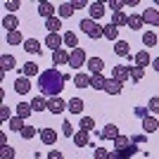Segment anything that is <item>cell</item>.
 I'll list each match as a JSON object with an SVG mask.
<instances>
[{
  "label": "cell",
  "mask_w": 159,
  "mask_h": 159,
  "mask_svg": "<svg viewBox=\"0 0 159 159\" xmlns=\"http://www.w3.org/2000/svg\"><path fill=\"white\" fill-rule=\"evenodd\" d=\"M66 81H69V74H62L60 69L50 66V69H45V71H40L38 88H40V93L45 95V98H60L62 88L66 86Z\"/></svg>",
  "instance_id": "cell-1"
},
{
  "label": "cell",
  "mask_w": 159,
  "mask_h": 159,
  "mask_svg": "<svg viewBox=\"0 0 159 159\" xmlns=\"http://www.w3.org/2000/svg\"><path fill=\"white\" fill-rule=\"evenodd\" d=\"M114 150L121 152V157H124V159H131L133 154L138 152V145H135L128 135H119V138L114 140Z\"/></svg>",
  "instance_id": "cell-2"
},
{
  "label": "cell",
  "mask_w": 159,
  "mask_h": 159,
  "mask_svg": "<svg viewBox=\"0 0 159 159\" xmlns=\"http://www.w3.org/2000/svg\"><path fill=\"white\" fill-rule=\"evenodd\" d=\"M79 29H81L83 33H86L88 38H93V40H98V38H105V26H100L98 21H93L90 17H86V19H81Z\"/></svg>",
  "instance_id": "cell-3"
},
{
  "label": "cell",
  "mask_w": 159,
  "mask_h": 159,
  "mask_svg": "<svg viewBox=\"0 0 159 159\" xmlns=\"http://www.w3.org/2000/svg\"><path fill=\"white\" fill-rule=\"evenodd\" d=\"M86 64H88V60H86V50H83V48H76V50H71V57H69V66L79 71L81 66H86Z\"/></svg>",
  "instance_id": "cell-4"
},
{
  "label": "cell",
  "mask_w": 159,
  "mask_h": 159,
  "mask_svg": "<svg viewBox=\"0 0 159 159\" xmlns=\"http://www.w3.org/2000/svg\"><path fill=\"white\" fill-rule=\"evenodd\" d=\"M62 45H64V36H60V33H45V48L48 50L57 52V50H62Z\"/></svg>",
  "instance_id": "cell-5"
},
{
  "label": "cell",
  "mask_w": 159,
  "mask_h": 159,
  "mask_svg": "<svg viewBox=\"0 0 159 159\" xmlns=\"http://www.w3.org/2000/svg\"><path fill=\"white\" fill-rule=\"evenodd\" d=\"M105 12H107V2H90L88 5V17L93 21H100L105 17Z\"/></svg>",
  "instance_id": "cell-6"
},
{
  "label": "cell",
  "mask_w": 159,
  "mask_h": 159,
  "mask_svg": "<svg viewBox=\"0 0 159 159\" xmlns=\"http://www.w3.org/2000/svg\"><path fill=\"white\" fill-rule=\"evenodd\" d=\"M112 79L119 81V83H126V81H131V66H124V64H116L112 69Z\"/></svg>",
  "instance_id": "cell-7"
},
{
  "label": "cell",
  "mask_w": 159,
  "mask_h": 159,
  "mask_svg": "<svg viewBox=\"0 0 159 159\" xmlns=\"http://www.w3.org/2000/svg\"><path fill=\"white\" fill-rule=\"evenodd\" d=\"M86 69H88V74H90V76L102 74V71H105V60H102V57H88Z\"/></svg>",
  "instance_id": "cell-8"
},
{
  "label": "cell",
  "mask_w": 159,
  "mask_h": 159,
  "mask_svg": "<svg viewBox=\"0 0 159 159\" xmlns=\"http://www.w3.org/2000/svg\"><path fill=\"white\" fill-rule=\"evenodd\" d=\"M119 135H121V133H119V126H116V124H107V126L100 131V140H112V143H114Z\"/></svg>",
  "instance_id": "cell-9"
},
{
  "label": "cell",
  "mask_w": 159,
  "mask_h": 159,
  "mask_svg": "<svg viewBox=\"0 0 159 159\" xmlns=\"http://www.w3.org/2000/svg\"><path fill=\"white\" fill-rule=\"evenodd\" d=\"M38 138H40V143H45V145H55V143H57V131L45 126V128H40Z\"/></svg>",
  "instance_id": "cell-10"
},
{
  "label": "cell",
  "mask_w": 159,
  "mask_h": 159,
  "mask_svg": "<svg viewBox=\"0 0 159 159\" xmlns=\"http://www.w3.org/2000/svg\"><path fill=\"white\" fill-rule=\"evenodd\" d=\"M64 109H66V100H62V98H48V112L62 114Z\"/></svg>",
  "instance_id": "cell-11"
},
{
  "label": "cell",
  "mask_w": 159,
  "mask_h": 159,
  "mask_svg": "<svg viewBox=\"0 0 159 159\" xmlns=\"http://www.w3.org/2000/svg\"><path fill=\"white\" fill-rule=\"evenodd\" d=\"M31 88H33L31 79H26V76H19V79L14 81V93H17V95H26Z\"/></svg>",
  "instance_id": "cell-12"
},
{
  "label": "cell",
  "mask_w": 159,
  "mask_h": 159,
  "mask_svg": "<svg viewBox=\"0 0 159 159\" xmlns=\"http://www.w3.org/2000/svg\"><path fill=\"white\" fill-rule=\"evenodd\" d=\"M33 114V107H31V102H19V105H14V116H19V119H24L26 121L29 116Z\"/></svg>",
  "instance_id": "cell-13"
},
{
  "label": "cell",
  "mask_w": 159,
  "mask_h": 159,
  "mask_svg": "<svg viewBox=\"0 0 159 159\" xmlns=\"http://www.w3.org/2000/svg\"><path fill=\"white\" fill-rule=\"evenodd\" d=\"M143 19H145V24H150V26H159V10L157 7L143 10Z\"/></svg>",
  "instance_id": "cell-14"
},
{
  "label": "cell",
  "mask_w": 159,
  "mask_h": 159,
  "mask_svg": "<svg viewBox=\"0 0 159 159\" xmlns=\"http://www.w3.org/2000/svg\"><path fill=\"white\" fill-rule=\"evenodd\" d=\"M90 79H93V76H90L88 71H76L71 81H74V86H76V88H88V86H90Z\"/></svg>",
  "instance_id": "cell-15"
},
{
  "label": "cell",
  "mask_w": 159,
  "mask_h": 159,
  "mask_svg": "<svg viewBox=\"0 0 159 159\" xmlns=\"http://www.w3.org/2000/svg\"><path fill=\"white\" fill-rule=\"evenodd\" d=\"M2 29H7V33L19 31V19H17V14H5V17H2Z\"/></svg>",
  "instance_id": "cell-16"
},
{
  "label": "cell",
  "mask_w": 159,
  "mask_h": 159,
  "mask_svg": "<svg viewBox=\"0 0 159 159\" xmlns=\"http://www.w3.org/2000/svg\"><path fill=\"white\" fill-rule=\"evenodd\" d=\"M55 12H57V7H55L52 2H38V14L43 19H52Z\"/></svg>",
  "instance_id": "cell-17"
},
{
  "label": "cell",
  "mask_w": 159,
  "mask_h": 159,
  "mask_svg": "<svg viewBox=\"0 0 159 159\" xmlns=\"http://www.w3.org/2000/svg\"><path fill=\"white\" fill-rule=\"evenodd\" d=\"M133 64H135V66H140V69H145L147 64H152V57H150V52H147L145 48H143V50H140V52L135 55V57H133Z\"/></svg>",
  "instance_id": "cell-18"
},
{
  "label": "cell",
  "mask_w": 159,
  "mask_h": 159,
  "mask_svg": "<svg viewBox=\"0 0 159 159\" xmlns=\"http://www.w3.org/2000/svg\"><path fill=\"white\" fill-rule=\"evenodd\" d=\"M71 140H74V145H76V147H88V145H90V133H88V131H76Z\"/></svg>",
  "instance_id": "cell-19"
},
{
  "label": "cell",
  "mask_w": 159,
  "mask_h": 159,
  "mask_svg": "<svg viewBox=\"0 0 159 159\" xmlns=\"http://www.w3.org/2000/svg\"><path fill=\"white\" fill-rule=\"evenodd\" d=\"M143 24H145V19H143V12H135V14H128V26L131 31H140L143 29Z\"/></svg>",
  "instance_id": "cell-20"
},
{
  "label": "cell",
  "mask_w": 159,
  "mask_h": 159,
  "mask_svg": "<svg viewBox=\"0 0 159 159\" xmlns=\"http://www.w3.org/2000/svg\"><path fill=\"white\" fill-rule=\"evenodd\" d=\"M24 50H26L29 55H40V52H43L38 38H26V40H24Z\"/></svg>",
  "instance_id": "cell-21"
},
{
  "label": "cell",
  "mask_w": 159,
  "mask_h": 159,
  "mask_svg": "<svg viewBox=\"0 0 159 159\" xmlns=\"http://www.w3.org/2000/svg\"><path fill=\"white\" fill-rule=\"evenodd\" d=\"M121 90H124V83H119V81H114L112 76L107 79V86H105V93L107 95H121Z\"/></svg>",
  "instance_id": "cell-22"
},
{
  "label": "cell",
  "mask_w": 159,
  "mask_h": 159,
  "mask_svg": "<svg viewBox=\"0 0 159 159\" xmlns=\"http://www.w3.org/2000/svg\"><path fill=\"white\" fill-rule=\"evenodd\" d=\"M83 107H86V102L81 98H69V102H66V109L71 114H83Z\"/></svg>",
  "instance_id": "cell-23"
},
{
  "label": "cell",
  "mask_w": 159,
  "mask_h": 159,
  "mask_svg": "<svg viewBox=\"0 0 159 159\" xmlns=\"http://www.w3.org/2000/svg\"><path fill=\"white\" fill-rule=\"evenodd\" d=\"M143 131H145V133H154V131H159V119L154 116V114H150L147 119H143Z\"/></svg>",
  "instance_id": "cell-24"
},
{
  "label": "cell",
  "mask_w": 159,
  "mask_h": 159,
  "mask_svg": "<svg viewBox=\"0 0 159 159\" xmlns=\"http://www.w3.org/2000/svg\"><path fill=\"white\" fill-rule=\"evenodd\" d=\"M74 12H76V10H74L71 0H64V2H62V5L57 7V14H60V19H69V17H71Z\"/></svg>",
  "instance_id": "cell-25"
},
{
  "label": "cell",
  "mask_w": 159,
  "mask_h": 159,
  "mask_svg": "<svg viewBox=\"0 0 159 159\" xmlns=\"http://www.w3.org/2000/svg\"><path fill=\"white\" fill-rule=\"evenodd\" d=\"M21 76H26V79H33V76H40V69L36 62H26V64L21 66Z\"/></svg>",
  "instance_id": "cell-26"
},
{
  "label": "cell",
  "mask_w": 159,
  "mask_h": 159,
  "mask_svg": "<svg viewBox=\"0 0 159 159\" xmlns=\"http://www.w3.org/2000/svg\"><path fill=\"white\" fill-rule=\"evenodd\" d=\"M109 24H114L116 29L128 26V14H126V12H114V14H112V21H109Z\"/></svg>",
  "instance_id": "cell-27"
},
{
  "label": "cell",
  "mask_w": 159,
  "mask_h": 159,
  "mask_svg": "<svg viewBox=\"0 0 159 159\" xmlns=\"http://www.w3.org/2000/svg\"><path fill=\"white\" fill-rule=\"evenodd\" d=\"M69 57H71V52H66L64 48L62 50H57V52H52V64H69Z\"/></svg>",
  "instance_id": "cell-28"
},
{
  "label": "cell",
  "mask_w": 159,
  "mask_h": 159,
  "mask_svg": "<svg viewBox=\"0 0 159 159\" xmlns=\"http://www.w3.org/2000/svg\"><path fill=\"white\" fill-rule=\"evenodd\" d=\"M128 52H131L128 40H116V43H114V55H119V57H128Z\"/></svg>",
  "instance_id": "cell-29"
},
{
  "label": "cell",
  "mask_w": 159,
  "mask_h": 159,
  "mask_svg": "<svg viewBox=\"0 0 159 159\" xmlns=\"http://www.w3.org/2000/svg\"><path fill=\"white\" fill-rule=\"evenodd\" d=\"M31 107H33V112H45L48 109V98L45 95H36V98L31 100Z\"/></svg>",
  "instance_id": "cell-30"
},
{
  "label": "cell",
  "mask_w": 159,
  "mask_h": 159,
  "mask_svg": "<svg viewBox=\"0 0 159 159\" xmlns=\"http://www.w3.org/2000/svg\"><path fill=\"white\" fill-rule=\"evenodd\" d=\"M0 66H2V74L10 71V69H14V66H17L14 55H2V57H0Z\"/></svg>",
  "instance_id": "cell-31"
},
{
  "label": "cell",
  "mask_w": 159,
  "mask_h": 159,
  "mask_svg": "<svg viewBox=\"0 0 159 159\" xmlns=\"http://www.w3.org/2000/svg\"><path fill=\"white\" fill-rule=\"evenodd\" d=\"M45 29H48V33H60V29H62V19H60V17L45 19Z\"/></svg>",
  "instance_id": "cell-32"
},
{
  "label": "cell",
  "mask_w": 159,
  "mask_h": 159,
  "mask_svg": "<svg viewBox=\"0 0 159 159\" xmlns=\"http://www.w3.org/2000/svg\"><path fill=\"white\" fill-rule=\"evenodd\" d=\"M105 86H107L105 74H95L93 79H90V88H95V90H105Z\"/></svg>",
  "instance_id": "cell-33"
},
{
  "label": "cell",
  "mask_w": 159,
  "mask_h": 159,
  "mask_svg": "<svg viewBox=\"0 0 159 159\" xmlns=\"http://www.w3.org/2000/svg\"><path fill=\"white\" fill-rule=\"evenodd\" d=\"M64 45L71 48V50H76V48H79V36L74 31H64Z\"/></svg>",
  "instance_id": "cell-34"
},
{
  "label": "cell",
  "mask_w": 159,
  "mask_h": 159,
  "mask_svg": "<svg viewBox=\"0 0 159 159\" xmlns=\"http://www.w3.org/2000/svg\"><path fill=\"white\" fill-rule=\"evenodd\" d=\"M143 43H145V48H154L159 43V36L154 31H145L143 33Z\"/></svg>",
  "instance_id": "cell-35"
},
{
  "label": "cell",
  "mask_w": 159,
  "mask_h": 159,
  "mask_svg": "<svg viewBox=\"0 0 159 159\" xmlns=\"http://www.w3.org/2000/svg\"><path fill=\"white\" fill-rule=\"evenodd\" d=\"M5 40L10 43V45H24V36H21V31H12V33H7Z\"/></svg>",
  "instance_id": "cell-36"
},
{
  "label": "cell",
  "mask_w": 159,
  "mask_h": 159,
  "mask_svg": "<svg viewBox=\"0 0 159 159\" xmlns=\"http://www.w3.org/2000/svg\"><path fill=\"white\" fill-rule=\"evenodd\" d=\"M24 128H26V121H24V119H19V116H12V119H10V131L21 133Z\"/></svg>",
  "instance_id": "cell-37"
},
{
  "label": "cell",
  "mask_w": 159,
  "mask_h": 159,
  "mask_svg": "<svg viewBox=\"0 0 159 159\" xmlns=\"http://www.w3.org/2000/svg\"><path fill=\"white\" fill-rule=\"evenodd\" d=\"M105 38L116 43V40H119V29L114 26V24H105Z\"/></svg>",
  "instance_id": "cell-38"
},
{
  "label": "cell",
  "mask_w": 159,
  "mask_h": 159,
  "mask_svg": "<svg viewBox=\"0 0 159 159\" xmlns=\"http://www.w3.org/2000/svg\"><path fill=\"white\" fill-rule=\"evenodd\" d=\"M143 79H145V69H140V66L133 64L131 66V81H133V83H140Z\"/></svg>",
  "instance_id": "cell-39"
},
{
  "label": "cell",
  "mask_w": 159,
  "mask_h": 159,
  "mask_svg": "<svg viewBox=\"0 0 159 159\" xmlns=\"http://www.w3.org/2000/svg\"><path fill=\"white\" fill-rule=\"evenodd\" d=\"M79 126H81V131H88V133H90L95 128V119H93V116H81Z\"/></svg>",
  "instance_id": "cell-40"
},
{
  "label": "cell",
  "mask_w": 159,
  "mask_h": 159,
  "mask_svg": "<svg viewBox=\"0 0 159 159\" xmlns=\"http://www.w3.org/2000/svg\"><path fill=\"white\" fill-rule=\"evenodd\" d=\"M38 128H36V126H31V124H26V128H24V131H21L19 133V135H21V138H24V140H31V138H36V135H38Z\"/></svg>",
  "instance_id": "cell-41"
},
{
  "label": "cell",
  "mask_w": 159,
  "mask_h": 159,
  "mask_svg": "<svg viewBox=\"0 0 159 159\" xmlns=\"http://www.w3.org/2000/svg\"><path fill=\"white\" fill-rule=\"evenodd\" d=\"M107 7H109V10H112V14L114 12H124V0H109V2H107Z\"/></svg>",
  "instance_id": "cell-42"
},
{
  "label": "cell",
  "mask_w": 159,
  "mask_h": 159,
  "mask_svg": "<svg viewBox=\"0 0 159 159\" xmlns=\"http://www.w3.org/2000/svg\"><path fill=\"white\" fill-rule=\"evenodd\" d=\"M10 119H12L10 107H7V105H0V121H2V124H10Z\"/></svg>",
  "instance_id": "cell-43"
},
{
  "label": "cell",
  "mask_w": 159,
  "mask_h": 159,
  "mask_svg": "<svg viewBox=\"0 0 159 159\" xmlns=\"http://www.w3.org/2000/svg\"><path fill=\"white\" fill-rule=\"evenodd\" d=\"M133 114L143 121V119H147V116H150V109H147V105H143V107H135V109H133Z\"/></svg>",
  "instance_id": "cell-44"
},
{
  "label": "cell",
  "mask_w": 159,
  "mask_h": 159,
  "mask_svg": "<svg viewBox=\"0 0 159 159\" xmlns=\"http://www.w3.org/2000/svg\"><path fill=\"white\" fill-rule=\"evenodd\" d=\"M19 5H21L19 0H7V2H5V10H7V14H14L17 10H19Z\"/></svg>",
  "instance_id": "cell-45"
},
{
  "label": "cell",
  "mask_w": 159,
  "mask_h": 159,
  "mask_svg": "<svg viewBox=\"0 0 159 159\" xmlns=\"http://www.w3.org/2000/svg\"><path fill=\"white\" fill-rule=\"evenodd\" d=\"M0 159H14V150H12L10 145L0 147Z\"/></svg>",
  "instance_id": "cell-46"
},
{
  "label": "cell",
  "mask_w": 159,
  "mask_h": 159,
  "mask_svg": "<svg viewBox=\"0 0 159 159\" xmlns=\"http://www.w3.org/2000/svg\"><path fill=\"white\" fill-rule=\"evenodd\" d=\"M147 109H150V114H159V98H150Z\"/></svg>",
  "instance_id": "cell-47"
},
{
  "label": "cell",
  "mask_w": 159,
  "mask_h": 159,
  "mask_svg": "<svg viewBox=\"0 0 159 159\" xmlns=\"http://www.w3.org/2000/svg\"><path fill=\"white\" fill-rule=\"evenodd\" d=\"M93 159H109V152H107L105 147H95V152H93Z\"/></svg>",
  "instance_id": "cell-48"
},
{
  "label": "cell",
  "mask_w": 159,
  "mask_h": 159,
  "mask_svg": "<svg viewBox=\"0 0 159 159\" xmlns=\"http://www.w3.org/2000/svg\"><path fill=\"white\" fill-rule=\"evenodd\" d=\"M62 133H64L66 138H74V133H76V131H74V126L69 124V121H64V124H62Z\"/></svg>",
  "instance_id": "cell-49"
},
{
  "label": "cell",
  "mask_w": 159,
  "mask_h": 159,
  "mask_svg": "<svg viewBox=\"0 0 159 159\" xmlns=\"http://www.w3.org/2000/svg\"><path fill=\"white\" fill-rule=\"evenodd\" d=\"M48 159H64V154H62L60 150H50V152H48Z\"/></svg>",
  "instance_id": "cell-50"
},
{
  "label": "cell",
  "mask_w": 159,
  "mask_h": 159,
  "mask_svg": "<svg viewBox=\"0 0 159 159\" xmlns=\"http://www.w3.org/2000/svg\"><path fill=\"white\" fill-rule=\"evenodd\" d=\"M131 140H133V143H135V145L140 147V143H147V135H145V133H143V135H133Z\"/></svg>",
  "instance_id": "cell-51"
},
{
  "label": "cell",
  "mask_w": 159,
  "mask_h": 159,
  "mask_svg": "<svg viewBox=\"0 0 159 159\" xmlns=\"http://www.w3.org/2000/svg\"><path fill=\"white\" fill-rule=\"evenodd\" d=\"M71 5H74V10H83V7H88L86 0H71Z\"/></svg>",
  "instance_id": "cell-52"
},
{
  "label": "cell",
  "mask_w": 159,
  "mask_h": 159,
  "mask_svg": "<svg viewBox=\"0 0 159 159\" xmlns=\"http://www.w3.org/2000/svg\"><path fill=\"white\" fill-rule=\"evenodd\" d=\"M124 5H126V7H138L140 0H124Z\"/></svg>",
  "instance_id": "cell-53"
},
{
  "label": "cell",
  "mask_w": 159,
  "mask_h": 159,
  "mask_svg": "<svg viewBox=\"0 0 159 159\" xmlns=\"http://www.w3.org/2000/svg\"><path fill=\"white\" fill-rule=\"evenodd\" d=\"M7 145V135H5V131H0V147H5Z\"/></svg>",
  "instance_id": "cell-54"
},
{
  "label": "cell",
  "mask_w": 159,
  "mask_h": 159,
  "mask_svg": "<svg viewBox=\"0 0 159 159\" xmlns=\"http://www.w3.org/2000/svg\"><path fill=\"white\" fill-rule=\"evenodd\" d=\"M109 159H124V157H121V152H116V150H114V152H109Z\"/></svg>",
  "instance_id": "cell-55"
},
{
  "label": "cell",
  "mask_w": 159,
  "mask_h": 159,
  "mask_svg": "<svg viewBox=\"0 0 159 159\" xmlns=\"http://www.w3.org/2000/svg\"><path fill=\"white\" fill-rule=\"evenodd\" d=\"M152 66H154V71L159 74V57H154V60H152Z\"/></svg>",
  "instance_id": "cell-56"
},
{
  "label": "cell",
  "mask_w": 159,
  "mask_h": 159,
  "mask_svg": "<svg viewBox=\"0 0 159 159\" xmlns=\"http://www.w3.org/2000/svg\"><path fill=\"white\" fill-rule=\"evenodd\" d=\"M154 7H159V0H154Z\"/></svg>",
  "instance_id": "cell-57"
}]
</instances>
